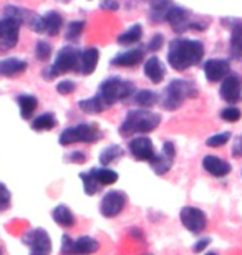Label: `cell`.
Returning a JSON list of instances; mask_svg holds the SVG:
<instances>
[{
	"mask_svg": "<svg viewBox=\"0 0 242 255\" xmlns=\"http://www.w3.org/2000/svg\"><path fill=\"white\" fill-rule=\"evenodd\" d=\"M204 57V45L193 38H174L169 42L168 62L171 68L184 71L201 63Z\"/></svg>",
	"mask_w": 242,
	"mask_h": 255,
	"instance_id": "1",
	"label": "cell"
},
{
	"mask_svg": "<svg viewBox=\"0 0 242 255\" xmlns=\"http://www.w3.org/2000/svg\"><path fill=\"white\" fill-rule=\"evenodd\" d=\"M159 123H161V115L156 113V111L136 108L128 111L118 131L123 137H128L131 134H146V132L156 129Z\"/></svg>",
	"mask_w": 242,
	"mask_h": 255,
	"instance_id": "2",
	"label": "cell"
},
{
	"mask_svg": "<svg viewBox=\"0 0 242 255\" xmlns=\"http://www.w3.org/2000/svg\"><path fill=\"white\" fill-rule=\"evenodd\" d=\"M198 96V86H196L191 80L176 78L169 83L163 91L161 103L164 110L174 111L181 106L184 101L189 98H196Z\"/></svg>",
	"mask_w": 242,
	"mask_h": 255,
	"instance_id": "3",
	"label": "cell"
},
{
	"mask_svg": "<svg viewBox=\"0 0 242 255\" xmlns=\"http://www.w3.org/2000/svg\"><path fill=\"white\" fill-rule=\"evenodd\" d=\"M135 83L130 80H123L118 76H110L105 81H101L100 88H98V96L105 101V105L110 108L118 101H125L135 95Z\"/></svg>",
	"mask_w": 242,
	"mask_h": 255,
	"instance_id": "4",
	"label": "cell"
},
{
	"mask_svg": "<svg viewBox=\"0 0 242 255\" xmlns=\"http://www.w3.org/2000/svg\"><path fill=\"white\" fill-rule=\"evenodd\" d=\"M103 132L100 131V128L93 123H80L75 126L66 128L60 132L58 142L61 146H70L76 144V142H96L98 139H101Z\"/></svg>",
	"mask_w": 242,
	"mask_h": 255,
	"instance_id": "5",
	"label": "cell"
},
{
	"mask_svg": "<svg viewBox=\"0 0 242 255\" xmlns=\"http://www.w3.org/2000/svg\"><path fill=\"white\" fill-rule=\"evenodd\" d=\"M166 22L171 25L176 33H183L186 30H206L208 27V20L194 18L193 13L188 8L179 7V5H173L166 15Z\"/></svg>",
	"mask_w": 242,
	"mask_h": 255,
	"instance_id": "6",
	"label": "cell"
},
{
	"mask_svg": "<svg viewBox=\"0 0 242 255\" xmlns=\"http://www.w3.org/2000/svg\"><path fill=\"white\" fill-rule=\"evenodd\" d=\"M100 251V242L95 237L81 236L71 239L70 236L61 237V255H93Z\"/></svg>",
	"mask_w": 242,
	"mask_h": 255,
	"instance_id": "7",
	"label": "cell"
},
{
	"mask_svg": "<svg viewBox=\"0 0 242 255\" xmlns=\"http://www.w3.org/2000/svg\"><path fill=\"white\" fill-rule=\"evenodd\" d=\"M22 244L30 249V255H50L51 239L42 227H33L22 236Z\"/></svg>",
	"mask_w": 242,
	"mask_h": 255,
	"instance_id": "8",
	"label": "cell"
},
{
	"mask_svg": "<svg viewBox=\"0 0 242 255\" xmlns=\"http://www.w3.org/2000/svg\"><path fill=\"white\" fill-rule=\"evenodd\" d=\"M20 25L22 23L15 18H0V50L2 52H8V50L17 47L20 38Z\"/></svg>",
	"mask_w": 242,
	"mask_h": 255,
	"instance_id": "9",
	"label": "cell"
},
{
	"mask_svg": "<svg viewBox=\"0 0 242 255\" xmlns=\"http://www.w3.org/2000/svg\"><path fill=\"white\" fill-rule=\"evenodd\" d=\"M128 201V196L123 191H110L101 197L100 202V212L103 217L113 219L120 216L121 211L125 209Z\"/></svg>",
	"mask_w": 242,
	"mask_h": 255,
	"instance_id": "10",
	"label": "cell"
},
{
	"mask_svg": "<svg viewBox=\"0 0 242 255\" xmlns=\"http://www.w3.org/2000/svg\"><path fill=\"white\" fill-rule=\"evenodd\" d=\"M80 57L81 52L73 45H66L58 52L55 58V70L58 73H68V71H78L80 68Z\"/></svg>",
	"mask_w": 242,
	"mask_h": 255,
	"instance_id": "11",
	"label": "cell"
},
{
	"mask_svg": "<svg viewBox=\"0 0 242 255\" xmlns=\"http://www.w3.org/2000/svg\"><path fill=\"white\" fill-rule=\"evenodd\" d=\"M179 219H181L183 226L193 234H201L208 226V217H206L204 211L193 206L183 207L181 212H179Z\"/></svg>",
	"mask_w": 242,
	"mask_h": 255,
	"instance_id": "12",
	"label": "cell"
},
{
	"mask_svg": "<svg viewBox=\"0 0 242 255\" xmlns=\"http://www.w3.org/2000/svg\"><path fill=\"white\" fill-rule=\"evenodd\" d=\"M174 156H176V147H174L171 141H166L163 144L161 152L154 156L153 161L149 162V164H151V169L156 172L158 176H164L173 167Z\"/></svg>",
	"mask_w": 242,
	"mask_h": 255,
	"instance_id": "13",
	"label": "cell"
},
{
	"mask_svg": "<svg viewBox=\"0 0 242 255\" xmlns=\"http://www.w3.org/2000/svg\"><path fill=\"white\" fill-rule=\"evenodd\" d=\"M128 147H130L131 156L135 157L136 161L151 162L153 157L156 156V152H154V144L148 136L133 137V139L130 141V144H128Z\"/></svg>",
	"mask_w": 242,
	"mask_h": 255,
	"instance_id": "14",
	"label": "cell"
},
{
	"mask_svg": "<svg viewBox=\"0 0 242 255\" xmlns=\"http://www.w3.org/2000/svg\"><path fill=\"white\" fill-rule=\"evenodd\" d=\"M221 98L228 103H238L242 95V81L238 75L229 73L226 78L221 81V88H219Z\"/></svg>",
	"mask_w": 242,
	"mask_h": 255,
	"instance_id": "15",
	"label": "cell"
},
{
	"mask_svg": "<svg viewBox=\"0 0 242 255\" xmlns=\"http://www.w3.org/2000/svg\"><path fill=\"white\" fill-rule=\"evenodd\" d=\"M203 71L208 81L218 83V81H223L229 75V62L223 58H211L204 63Z\"/></svg>",
	"mask_w": 242,
	"mask_h": 255,
	"instance_id": "16",
	"label": "cell"
},
{
	"mask_svg": "<svg viewBox=\"0 0 242 255\" xmlns=\"http://www.w3.org/2000/svg\"><path fill=\"white\" fill-rule=\"evenodd\" d=\"M203 167L206 172H209V174L214 177H226L231 172V169H233L228 161L221 159V157L213 156V154H208L203 157Z\"/></svg>",
	"mask_w": 242,
	"mask_h": 255,
	"instance_id": "17",
	"label": "cell"
},
{
	"mask_svg": "<svg viewBox=\"0 0 242 255\" xmlns=\"http://www.w3.org/2000/svg\"><path fill=\"white\" fill-rule=\"evenodd\" d=\"M98 60H100V50H98L96 47H88L86 50L81 52L78 71L81 75H91L96 70Z\"/></svg>",
	"mask_w": 242,
	"mask_h": 255,
	"instance_id": "18",
	"label": "cell"
},
{
	"mask_svg": "<svg viewBox=\"0 0 242 255\" xmlns=\"http://www.w3.org/2000/svg\"><path fill=\"white\" fill-rule=\"evenodd\" d=\"M143 71H145V75L149 78V81H151V83H156V85L161 83L164 80V76H166V68H164L163 62L158 57H154V55L146 60Z\"/></svg>",
	"mask_w": 242,
	"mask_h": 255,
	"instance_id": "19",
	"label": "cell"
},
{
	"mask_svg": "<svg viewBox=\"0 0 242 255\" xmlns=\"http://www.w3.org/2000/svg\"><path fill=\"white\" fill-rule=\"evenodd\" d=\"M229 50H231L233 58L242 60V20H233Z\"/></svg>",
	"mask_w": 242,
	"mask_h": 255,
	"instance_id": "20",
	"label": "cell"
},
{
	"mask_svg": "<svg viewBox=\"0 0 242 255\" xmlns=\"http://www.w3.org/2000/svg\"><path fill=\"white\" fill-rule=\"evenodd\" d=\"M145 57V52L141 48H133V50H126V52H121L115 55L111 58V65H118V66H135L138 65Z\"/></svg>",
	"mask_w": 242,
	"mask_h": 255,
	"instance_id": "21",
	"label": "cell"
},
{
	"mask_svg": "<svg viewBox=\"0 0 242 255\" xmlns=\"http://www.w3.org/2000/svg\"><path fill=\"white\" fill-rule=\"evenodd\" d=\"M28 68V63L25 60L8 57L0 60V76H15L18 73H22Z\"/></svg>",
	"mask_w": 242,
	"mask_h": 255,
	"instance_id": "22",
	"label": "cell"
},
{
	"mask_svg": "<svg viewBox=\"0 0 242 255\" xmlns=\"http://www.w3.org/2000/svg\"><path fill=\"white\" fill-rule=\"evenodd\" d=\"M88 174L93 177L98 186H113L118 181V172L110 167H93L88 171Z\"/></svg>",
	"mask_w": 242,
	"mask_h": 255,
	"instance_id": "23",
	"label": "cell"
},
{
	"mask_svg": "<svg viewBox=\"0 0 242 255\" xmlns=\"http://www.w3.org/2000/svg\"><path fill=\"white\" fill-rule=\"evenodd\" d=\"M159 100H161V98H159V95L156 93V91H153V90H136L135 95L131 96L133 103L138 105L143 110L151 108V106L156 105Z\"/></svg>",
	"mask_w": 242,
	"mask_h": 255,
	"instance_id": "24",
	"label": "cell"
},
{
	"mask_svg": "<svg viewBox=\"0 0 242 255\" xmlns=\"http://www.w3.org/2000/svg\"><path fill=\"white\" fill-rule=\"evenodd\" d=\"M51 217H53V221L58 224L60 227H73L75 226V216L73 212H71V209L68 206H65V204H58L53 211H51Z\"/></svg>",
	"mask_w": 242,
	"mask_h": 255,
	"instance_id": "25",
	"label": "cell"
},
{
	"mask_svg": "<svg viewBox=\"0 0 242 255\" xmlns=\"http://www.w3.org/2000/svg\"><path fill=\"white\" fill-rule=\"evenodd\" d=\"M173 7L171 2H166V0H163V2H151L149 3V20H151L153 23H161L166 20V15L169 12V8Z\"/></svg>",
	"mask_w": 242,
	"mask_h": 255,
	"instance_id": "26",
	"label": "cell"
},
{
	"mask_svg": "<svg viewBox=\"0 0 242 255\" xmlns=\"http://www.w3.org/2000/svg\"><path fill=\"white\" fill-rule=\"evenodd\" d=\"M78 108L86 115H98V113H101V111L108 110V106L105 105V101H103L100 96L95 95V96H91V98L80 100Z\"/></svg>",
	"mask_w": 242,
	"mask_h": 255,
	"instance_id": "27",
	"label": "cell"
},
{
	"mask_svg": "<svg viewBox=\"0 0 242 255\" xmlns=\"http://www.w3.org/2000/svg\"><path fill=\"white\" fill-rule=\"evenodd\" d=\"M17 103L20 108V116H22L23 120H28L30 116L33 115V111L37 110L38 100H37V96H33V95H18Z\"/></svg>",
	"mask_w": 242,
	"mask_h": 255,
	"instance_id": "28",
	"label": "cell"
},
{
	"mask_svg": "<svg viewBox=\"0 0 242 255\" xmlns=\"http://www.w3.org/2000/svg\"><path fill=\"white\" fill-rule=\"evenodd\" d=\"M143 37V28L140 23H135L131 27H128L125 32L118 35L116 42L120 45H133V43H138Z\"/></svg>",
	"mask_w": 242,
	"mask_h": 255,
	"instance_id": "29",
	"label": "cell"
},
{
	"mask_svg": "<svg viewBox=\"0 0 242 255\" xmlns=\"http://www.w3.org/2000/svg\"><path fill=\"white\" fill-rule=\"evenodd\" d=\"M56 125H58V121H56V116L53 113H43L37 116L30 126H32L33 131H50V129H53Z\"/></svg>",
	"mask_w": 242,
	"mask_h": 255,
	"instance_id": "30",
	"label": "cell"
},
{
	"mask_svg": "<svg viewBox=\"0 0 242 255\" xmlns=\"http://www.w3.org/2000/svg\"><path fill=\"white\" fill-rule=\"evenodd\" d=\"M123 156H125V149L118 144H111V146H108L101 151L100 162L106 167L108 164H111V162H116L118 159H121Z\"/></svg>",
	"mask_w": 242,
	"mask_h": 255,
	"instance_id": "31",
	"label": "cell"
},
{
	"mask_svg": "<svg viewBox=\"0 0 242 255\" xmlns=\"http://www.w3.org/2000/svg\"><path fill=\"white\" fill-rule=\"evenodd\" d=\"M45 18V27H47V33L55 37L60 33V30L63 28V17L58 12H48L43 15Z\"/></svg>",
	"mask_w": 242,
	"mask_h": 255,
	"instance_id": "32",
	"label": "cell"
},
{
	"mask_svg": "<svg viewBox=\"0 0 242 255\" xmlns=\"http://www.w3.org/2000/svg\"><path fill=\"white\" fill-rule=\"evenodd\" d=\"M83 30H85V20H73V22H70L65 28L66 42H71V43L78 42V38L81 37Z\"/></svg>",
	"mask_w": 242,
	"mask_h": 255,
	"instance_id": "33",
	"label": "cell"
},
{
	"mask_svg": "<svg viewBox=\"0 0 242 255\" xmlns=\"http://www.w3.org/2000/svg\"><path fill=\"white\" fill-rule=\"evenodd\" d=\"M51 55V45L48 42H45V40H38L37 43H35V58L40 60V62H45V60H48Z\"/></svg>",
	"mask_w": 242,
	"mask_h": 255,
	"instance_id": "34",
	"label": "cell"
},
{
	"mask_svg": "<svg viewBox=\"0 0 242 255\" xmlns=\"http://www.w3.org/2000/svg\"><path fill=\"white\" fill-rule=\"evenodd\" d=\"M229 139H231V132L224 131V132H219V134H213L211 137H208V139H206V144H208L209 147H221V146H224Z\"/></svg>",
	"mask_w": 242,
	"mask_h": 255,
	"instance_id": "35",
	"label": "cell"
},
{
	"mask_svg": "<svg viewBox=\"0 0 242 255\" xmlns=\"http://www.w3.org/2000/svg\"><path fill=\"white\" fill-rule=\"evenodd\" d=\"M241 110L236 108V106H228V108H224L223 111H221V118H223L224 121H228V123H236V121L241 120Z\"/></svg>",
	"mask_w": 242,
	"mask_h": 255,
	"instance_id": "36",
	"label": "cell"
},
{
	"mask_svg": "<svg viewBox=\"0 0 242 255\" xmlns=\"http://www.w3.org/2000/svg\"><path fill=\"white\" fill-rule=\"evenodd\" d=\"M12 204V194H10L8 187L0 182V212H5Z\"/></svg>",
	"mask_w": 242,
	"mask_h": 255,
	"instance_id": "37",
	"label": "cell"
},
{
	"mask_svg": "<svg viewBox=\"0 0 242 255\" xmlns=\"http://www.w3.org/2000/svg\"><path fill=\"white\" fill-rule=\"evenodd\" d=\"M75 90H76V85H75V81H71V80H61L58 81V85H56V91L63 96L71 95Z\"/></svg>",
	"mask_w": 242,
	"mask_h": 255,
	"instance_id": "38",
	"label": "cell"
},
{
	"mask_svg": "<svg viewBox=\"0 0 242 255\" xmlns=\"http://www.w3.org/2000/svg\"><path fill=\"white\" fill-rule=\"evenodd\" d=\"M164 45V35L163 33H154L151 40L148 42L146 48L149 50V52H158V50H161V47Z\"/></svg>",
	"mask_w": 242,
	"mask_h": 255,
	"instance_id": "39",
	"label": "cell"
},
{
	"mask_svg": "<svg viewBox=\"0 0 242 255\" xmlns=\"http://www.w3.org/2000/svg\"><path fill=\"white\" fill-rule=\"evenodd\" d=\"M66 161L76 162V164H83V162H86V154L83 151H71L70 154L66 156Z\"/></svg>",
	"mask_w": 242,
	"mask_h": 255,
	"instance_id": "40",
	"label": "cell"
},
{
	"mask_svg": "<svg viewBox=\"0 0 242 255\" xmlns=\"http://www.w3.org/2000/svg\"><path fill=\"white\" fill-rule=\"evenodd\" d=\"M58 75H60V73L55 70V66H53V65L45 66V68L42 70V76H43V78L47 80V81H51L53 78H56V76H58Z\"/></svg>",
	"mask_w": 242,
	"mask_h": 255,
	"instance_id": "41",
	"label": "cell"
},
{
	"mask_svg": "<svg viewBox=\"0 0 242 255\" xmlns=\"http://www.w3.org/2000/svg\"><path fill=\"white\" fill-rule=\"evenodd\" d=\"M209 244H211V239H209V237L199 239V241H198V242H196V244H194L193 251H194L196 254H201V252H203V251H204V249H206V247H208V246H209Z\"/></svg>",
	"mask_w": 242,
	"mask_h": 255,
	"instance_id": "42",
	"label": "cell"
},
{
	"mask_svg": "<svg viewBox=\"0 0 242 255\" xmlns=\"http://www.w3.org/2000/svg\"><path fill=\"white\" fill-rule=\"evenodd\" d=\"M233 154L234 156H242V134L238 136V139L234 141V146H233Z\"/></svg>",
	"mask_w": 242,
	"mask_h": 255,
	"instance_id": "43",
	"label": "cell"
},
{
	"mask_svg": "<svg viewBox=\"0 0 242 255\" xmlns=\"http://www.w3.org/2000/svg\"><path fill=\"white\" fill-rule=\"evenodd\" d=\"M100 7L105 8V10H118V8H120V3L113 2V0H108V2H101Z\"/></svg>",
	"mask_w": 242,
	"mask_h": 255,
	"instance_id": "44",
	"label": "cell"
},
{
	"mask_svg": "<svg viewBox=\"0 0 242 255\" xmlns=\"http://www.w3.org/2000/svg\"><path fill=\"white\" fill-rule=\"evenodd\" d=\"M131 236L133 237H136L138 239V241H143V239H145V237H143V234H141V231H140V229H131Z\"/></svg>",
	"mask_w": 242,
	"mask_h": 255,
	"instance_id": "45",
	"label": "cell"
},
{
	"mask_svg": "<svg viewBox=\"0 0 242 255\" xmlns=\"http://www.w3.org/2000/svg\"><path fill=\"white\" fill-rule=\"evenodd\" d=\"M206 255H218V254H216V252H208Z\"/></svg>",
	"mask_w": 242,
	"mask_h": 255,
	"instance_id": "46",
	"label": "cell"
},
{
	"mask_svg": "<svg viewBox=\"0 0 242 255\" xmlns=\"http://www.w3.org/2000/svg\"><path fill=\"white\" fill-rule=\"evenodd\" d=\"M0 255H2V249H0Z\"/></svg>",
	"mask_w": 242,
	"mask_h": 255,
	"instance_id": "47",
	"label": "cell"
},
{
	"mask_svg": "<svg viewBox=\"0 0 242 255\" xmlns=\"http://www.w3.org/2000/svg\"><path fill=\"white\" fill-rule=\"evenodd\" d=\"M146 255H149V254H146Z\"/></svg>",
	"mask_w": 242,
	"mask_h": 255,
	"instance_id": "48",
	"label": "cell"
}]
</instances>
